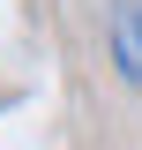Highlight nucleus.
Here are the masks:
<instances>
[{
  "instance_id": "f257e3e1",
  "label": "nucleus",
  "mask_w": 142,
  "mask_h": 150,
  "mask_svg": "<svg viewBox=\"0 0 142 150\" xmlns=\"http://www.w3.org/2000/svg\"><path fill=\"white\" fill-rule=\"evenodd\" d=\"M105 53L120 83H142V0H112L105 8Z\"/></svg>"
}]
</instances>
